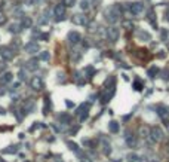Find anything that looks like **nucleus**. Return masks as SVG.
<instances>
[{
	"label": "nucleus",
	"mask_w": 169,
	"mask_h": 162,
	"mask_svg": "<svg viewBox=\"0 0 169 162\" xmlns=\"http://www.w3.org/2000/svg\"><path fill=\"white\" fill-rule=\"evenodd\" d=\"M163 138V132L160 131V128H153L150 131V141L151 143H157Z\"/></svg>",
	"instance_id": "f257e3e1"
},
{
	"label": "nucleus",
	"mask_w": 169,
	"mask_h": 162,
	"mask_svg": "<svg viewBox=\"0 0 169 162\" xmlns=\"http://www.w3.org/2000/svg\"><path fill=\"white\" fill-rule=\"evenodd\" d=\"M129 11L132 15H141L144 12V5L139 3V2H135V3H131L129 6Z\"/></svg>",
	"instance_id": "f03ea898"
},
{
	"label": "nucleus",
	"mask_w": 169,
	"mask_h": 162,
	"mask_svg": "<svg viewBox=\"0 0 169 162\" xmlns=\"http://www.w3.org/2000/svg\"><path fill=\"white\" fill-rule=\"evenodd\" d=\"M0 57L3 60H6V61H11L14 58V51L8 46H3V48H0Z\"/></svg>",
	"instance_id": "7ed1b4c3"
},
{
	"label": "nucleus",
	"mask_w": 169,
	"mask_h": 162,
	"mask_svg": "<svg viewBox=\"0 0 169 162\" xmlns=\"http://www.w3.org/2000/svg\"><path fill=\"white\" fill-rule=\"evenodd\" d=\"M119 36H120L119 28H116V27H110V28L107 30V37H108V40L116 42V40L119 39Z\"/></svg>",
	"instance_id": "20e7f679"
},
{
	"label": "nucleus",
	"mask_w": 169,
	"mask_h": 162,
	"mask_svg": "<svg viewBox=\"0 0 169 162\" xmlns=\"http://www.w3.org/2000/svg\"><path fill=\"white\" fill-rule=\"evenodd\" d=\"M67 39H68V42H70L71 45H77V43L82 40V36H80V33H77V31H70Z\"/></svg>",
	"instance_id": "39448f33"
},
{
	"label": "nucleus",
	"mask_w": 169,
	"mask_h": 162,
	"mask_svg": "<svg viewBox=\"0 0 169 162\" xmlns=\"http://www.w3.org/2000/svg\"><path fill=\"white\" fill-rule=\"evenodd\" d=\"M53 14H55V17H56V20L59 21V20H62L64 18V14H65V6L64 5H56L55 6V9H53Z\"/></svg>",
	"instance_id": "423d86ee"
},
{
	"label": "nucleus",
	"mask_w": 169,
	"mask_h": 162,
	"mask_svg": "<svg viewBox=\"0 0 169 162\" xmlns=\"http://www.w3.org/2000/svg\"><path fill=\"white\" fill-rule=\"evenodd\" d=\"M156 112H157V115H159L162 119L169 117V107H166V106H157V107H156Z\"/></svg>",
	"instance_id": "0eeeda50"
},
{
	"label": "nucleus",
	"mask_w": 169,
	"mask_h": 162,
	"mask_svg": "<svg viewBox=\"0 0 169 162\" xmlns=\"http://www.w3.org/2000/svg\"><path fill=\"white\" fill-rule=\"evenodd\" d=\"M24 49H25L28 54H36V52L39 51V45H37V42H28V43L24 46Z\"/></svg>",
	"instance_id": "6e6552de"
},
{
	"label": "nucleus",
	"mask_w": 169,
	"mask_h": 162,
	"mask_svg": "<svg viewBox=\"0 0 169 162\" xmlns=\"http://www.w3.org/2000/svg\"><path fill=\"white\" fill-rule=\"evenodd\" d=\"M71 21L74 24H79V26H86L88 24V18L86 17H83V15H74L71 18Z\"/></svg>",
	"instance_id": "1a4fd4ad"
},
{
	"label": "nucleus",
	"mask_w": 169,
	"mask_h": 162,
	"mask_svg": "<svg viewBox=\"0 0 169 162\" xmlns=\"http://www.w3.org/2000/svg\"><path fill=\"white\" fill-rule=\"evenodd\" d=\"M31 88L33 89H36V91H39V89H42L43 88V80L40 79V77H33V80H31Z\"/></svg>",
	"instance_id": "9d476101"
},
{
	"label": "nucleus",
	"mask_w": 169,
	"mask_h": 162,
	"mask_svg": "<svg viewBox=\"0 0 169 162\" xmlns=\"http://www.w3.org/2000/svg\"><path fill=\"white\" fill-rule=\"evenodd\" d=\"M147 20L150 21V24H151L154 28H157V23H156V20H154V11H153V9L148 11V17H147Z\"/></svg>",
	"instance_id": "9b49d317"
},
{
	"label": "nucleus",
	"mask_w": 169,
	"mask_h": 162,
	"mask_svg": "<svg viewBox=\"0 0 169 162\" xmlns=\"http://www.w3.org/2000/svg\"><path fill=\"white\" fill-rule=\"evenodd\" d=\"M12 79H14L12 73H5L3 76H0V82H2V83H9Z\"/></svg>",
	"instance_id": "f8f14e48"
},
{
	"label": "nucleus",
	"mask_w": 169,
	"mask_h": 162,
	"mask_svg": "<svg viewBox=\"0 0 169 162\" xmlns=\"http://www.w3.org/2000/svg\"><path fill=\"white\" fill-rule=\"evenodd\" d=\"M22 27H25V28H28V27H31V24H33V21H31V18L30 17H25V18H22Z\"/></svg>",
	"instance_id": "ddd939ff"
},
{
	"label": "nucleus",
	"mask_w": 169,
	"mask_h": 162,
	"mask_svg": "<svg viewBox=\"0 0 169 162\" xmlns=\"http://www.w3.org/2000/svg\"><path fill=\"white\" fill-rule=\"evenodd\" d=\"M108 128H110L111 132H117V131H119V123H117V122H110V123H108Z\"/></svg>",
	"instance_id": "4468645a"
},
{
	"label": "nucleus",
	"mask_w": 169,
	"mask_h": 162,
	"mask_svg": "<svg viewBox=\"0 0 169 162\" xmlns=\"http://www.w3.org/2000/svg\"><path fill=\"white\" fill-rule=\"evenodd\" d=\"M138 37H139V39H145V40H150V39H151V36H150L147 31H138Z\"/></svg>",
	"instance_id": "2eb2a0df"
},
{
	"label": "nucleus",
	"mask_w": 169,
	"mask_h": 162,
	"mask_svg": "<svg viewBox=\"0 0 169 162\" xmlns=\"http://www.w3.org/2000/svg\"><path fill=\"white\" fill-rule=\"evenodd\" d=\"M27 64H28L27 67H28L30 70H34V69H37V60H36V58H34V60H30Z\"/></svg>",
	"instance_id": "dca6fc26"
},
{
	"label": "nucleus",
	"mask_w": 169,
	"mask_h": 162,
	"mask_svg": "<svg viewBox=\"0 0 169 162\" xmlns=\"http://www.w3.org/2000/svg\"><path fill=\"white\" fill-rule=\"evenodd\" d=\"M80 8L83 11H88L89 9V0H82V2H80Z\"/></svg>",
	"instance_id": "f3484780"
},
{
	"label": "nucleus",
	"mask_w": 169,
	"mask_h": 162,
	"mask_svg": "<svg viewBox=\"0 0 169 162\" xmlns=\"http://www.w3.org/2000/svg\"><path fill=\"white\" fill-rule=\"evenodd\" d=\"M9 30H11L12 33H20V31H21V28H20V24H11Z\"/></svg>",
	"instance_id": "a211bd4d"
},
{
	"label": "nucleus",
	"mask_w": 169,
	"mask_h": 162,
	"mask_svg": "<svg viewBox=\"0 0 169 162\" xmlns=\"http://www.w3.org/2000/svg\"><path fill=\"white\" fill-rule=\"evenodd\" d=\"M157 73H159V69H157V67H151V69L148 70V76H150V77H154Z\"/></svg>",
	"instance_id": "6ab92c4d"
},
{
	"label": "nucleus",
	"mask_w": 169,
	"mask_h": 162,
	"mask_svg": "<svg viewBox=\"0 0 169 162\" xmlns=\"http://www.w3.org/2000/svg\"><path fill=\"white\" fill-rule=\"evenodd\" d=\"M128 161H129V162H136V161H138V156H136L135 153H129V155H128Z\"/></svg>",
	"instance_id": "aec40b11"
},
{
	"label": "nucleus",
	"mask_w": 169,
	"mask_h": 162,
	"mask_svg": "<svg viewBox=\"0 0 169 162\" xmlns=\"http://www.w3.org/2000/svg\"><path fill=\"white\" fill-rule=\"evenodd\" d=\"M76 3V0H62V5L67 8V6H74Z\"/></svg>",
	"instance_id": "412c9836"
},
{
	"label": "nucleus",
	"mask_w": 169,
	"mask_h": 162,
	"mask_svg": "<svg viewBox=\"0 0 169 162\" xmlns=\"http://www.w3.org/2000/svg\"><path fill=\"white\" fill-rule=\"evenodd\" d=\"M68 146H70V149H71V150H74L76 153H80V150H79V146H77L76 143H68Z\"/></svg>",
	"instance_id": "4be33fe9"
},
{
	"label": "nucleus",
	"mask_w": 169,
	"mask_h": 162,
	"mask_svg": "<svg viewBox=\"0 0 169 162\" xmlns=\"http://www.w3.org/2000/svg\"><path fill=\"white\" fill-rule=\"evenodd\" d=\"M141 135H142V137H148V135H150V129H148V128H142V129H141Z\"/></svg>",
	"instance_id": "5701e85b"
},
{
	"label": "nucleus",
	"mask_w": 169,
	"mask_h": 162,
	"mask_svg": "<svg viewBox=\"0 0 169 162\" xmlns=\"http://www.w3.org/2000/svg\"><path fill=\"white\" fill-rule=\"evenodd\" d=\"M123 26H125V27H126L128 30L134 28V24H132V23H129V21H125V23H123Z\"/></svg>",
	"instance_id": "b1692460"
},
{
	"label": "nucleus",
	"mask_w": 169,
	"mask_h": 162,
	"mask_svg": "<svg viewBox=\"0 0 169 162\" xmlns=\"http://www.w3.org/2000/svg\"><path fill=\"white\" fill-rule=\"evenodd\" d=\"M40 60H49V52H43V54H40Z\"/></svg>",
	"instance_id": "393cba45"
},
{
	"label": "nucleus",
	"mask_w": 169,
	"mask_h": 162,
	"mask_svg": "<svg viewBox=\"0 0 169 162\" xmlns=\"http://www.w3.org/2000/svg\"><path fill=\"white\" fill-rule=\"evenodd\" d=\"M84 72H86V73L91 76V74H94V72H95V70H94V67H91V66H89V67H86V70H84Z\"/></svg>",
	"instance_id": "a878e982"
},
{
	"label": "nucleus",
	"mask_w": 169,
	"mask_h": 162,
	"mask_svg": "<svg viewBox=\"0 0 169 162\" xmlns=\"http://www.w3.org/2000/svg\"><path fill=\"white\" fill-rule=\"evenodd\" d=\"M82 162H92V159L88 158V156H83V158H82Z\"/></svg>",
	"instance_id": "bb28decb"
},
{
	"label": "nucleus",
	"mask_w": 169,
	"mask_h": 162,
	"mask_svg": "<svg viewBox=\"0 0 169 162\" xmlns=\"http://www.w3.org/2000/svg\"><path fill=\"white\" fill-rule=\"evenodd\" d=\"M24 74H25V73H24V70H21V72H20V79H22V80H24V79H27Z\"/></svg>",
	"instance_id": "cd10ccee"
},
{
	"label": "nucleus",
	"mask_w": 169,
	"mask_h": 162,
	"mask_svg": "<svg viewBox=\"0 0 169 162\" xmlns=\"http://www.w3.org/2000/svg\"><path fill=\"white\" fill-rule=\"evenodd\" d=\"M141 86H142V85H141L139 82H135V89H136V91H139V89H141Z\"/></svg>",
	"instance_id": "c85d7f7f"
},
{
	"label": "nucleus",
	"mask_w": 169,
	"mask_h": 162,
	"mask_svg": "<svg viewBox=\"0 0 169 162\" xmlns=\"http://www.w3.org/2000/svg\"><path fill=\"white\" fill-rule=\"evenodd\" d=\"M5 21H6V18H5L2 14H0V24H5Z\"/></svg>",
	"instance_id": "c756f323"
},
{
	"label": "nucleus",
	"mask_w": 169,
	"mask_h": 162,
	"mask_svg": "<svg viewBox=\"0 0 169 162\" xmlns=\"http://www.w3.org/2000/svg\"><path fill=\"white\" fill-rule=\"evenodd\" d=\"M166 21H169V11L166 12Z\"/></svg>",
	"instance_id": "7c9ffc66"
}]
</instances>
